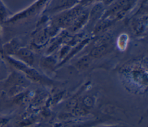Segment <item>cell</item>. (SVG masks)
<instances>
[{
  "instance_id": "1",
  "label": "cell",
  "mask_w": 148,
  "mask_h": 127,
  "mask_svg": "<svg viewBox=\"0 0 148 127\" xmlns=\"http://www.w3.org/2000/svg\"><path fill=\"white\" fill-rule=\"evenodd\" d=\"M107 49V47H106L105 46H102L101 47H99L97 48V50H95L93 53V55L97 57L99 55H101V54H103Z\"/></svg>"
}]
</instances>
